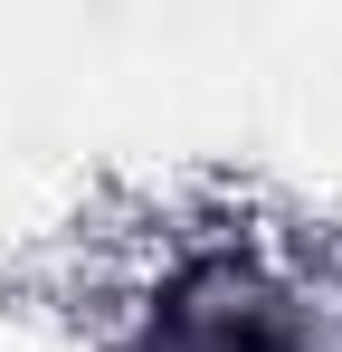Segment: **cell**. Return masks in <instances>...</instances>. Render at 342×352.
<instances>
[{
	"mask_svg": "<svg viewBox=\"0 0 342 352\" xmlns=\"http://www.w3.org/2000/svg\"><path fill=\"white\" fill-rule=\"evenodd\" d=\"M143 352H295V343L257 295L228 286V295H171L143 333Z\"/></svg>",
	"mask_w": 342,
	"mask_h": 352,
	"instance_id": "cell-1",
	"label": "cell"
}]
</instances>
